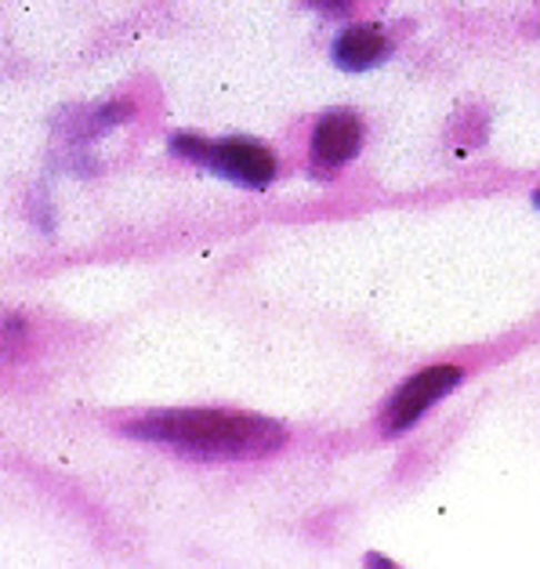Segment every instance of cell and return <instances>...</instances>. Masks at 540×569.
<instances>
[{
    "label": "cell",
    "instance_id": "3957f363",
    "mask_svg": "<svg viewBox=\"0 0 540 569\" xmlns=\"http://www.w3.org/2000/svg\"><path fill=\"white\" fill-rule=\"evenodd\" d=\"M203 163L214 174L229 178V182L247 186V189H266L276 178V157L258 142H247V138H226V142H211L207 146Z\"/></svg>",
    "mask_w": 540,
    "mask_h": 569
},
{
    "label": "cell",
    "instance_id": "7a4b0ae2",
    "mask_svg": "<svg viewBox=\"0 0 540 569\" xmlns=\"http://www.w3.org/2000/svg\"><path fill=\"white\" fill-rule=\"evenodd\" d=\"M457 385H461V370H457V367H428V370H421L418 378H410L389 399V407H384V413H381L384 432L403 436L407 428L418 425L442 396H450Z\"/></svg>",
    "mask_w": 540,
    "mask_h": 569
},
{
    "label": "cell",
    "instance_id": "8992f818",
    "mask_svg": "<svg viewBox=\"0 0 540 569\" xmlns=\"http://www.w3.org/2000/svg\"><path fill=\"white\" fill-rule=\"evenodd\" d=\"M309 4H316V8H323V11H341L349 0H309Z\"/></svg>",
    "mask_w": 540,
    "mask_h": 569
},
{
    "label": "cell",
    "instance_id": "5b68a950",
    "mask_svg": "<svg viewBox=\"0 0 540 569\" xmlns=\"http://www.w3.org/2000/svg\"><path fill=\"white\" fill-rule=\"evenodd\" d=\"M389 54V37H384L378 26H352L334 40V62L344 73H363L384 62Z\"/></svg>",
    "mask_w": 540,
    "mask_h": 569
},
{
    "label": "cell",
    "instance_id": "52a82bcc",
    "mask_svg": "<svg viewBox=\"0 0 540 569\" xmlns=\"http://www.w3.org/2000/svg\"><path fill=\"white\" fill-rule=\"evenodd\" d=\"M533 203H537V207H540V192H533Z\"/></svg>",
    "mask_w": 540,
    "mask_h": 569
},
{
    "label": "cell",
    "instance_id": "6da1fadb",
    "mask_svg": "<svg viewBox=\"0 0 540 569\" xmlns=\"http://www.w3.org/2000/svg\"><path fill=\"white\" fill-rule=\"evenodd\" d=\"M128 436L218 461L266 457L287 442V432L276 421L240 410H160L128 425Z\"/></svg>",
    "mask_w": 540,
    "mask_h": 569
},
{
    "label": "cell",
    "instance_id": "277c9868",
    "mask_svg": "<svg viewBox=\"0 0 540 569\" xmlns=\"http://www.w3.org/2000/svg\"><path fill=\"white\" fill-rule=\"evenodd\" d=\"M363 146V123L352 113H327L312 131V160L320 168H341Z\"/></svg>",
    "mask_w": 540,
    "mask_h": 569
}]
</instances>
